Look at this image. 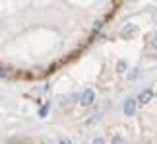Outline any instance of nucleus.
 Segmentation results:
<instances>
[{
	"label": "nucleus",
	"instance_id": "9d476101",
	"mask_svg": "<svg viewBox=\"0 0 157 144\" xmlns=\"http://www.w3.org/2000/svg\"><path fill=\"white\" fill-rule=\"evenodd\" d=\"M151 16H153V22L157 23V8H153V10H151Z\"/></svg>",
	"mask_w": 157,
	"mask_h": 144
},
{
	"label": "nucleus",
	"instance_id": "6e6552de",
	"mask_svg": "<svg viewBox=\"0 0 157 144\" xmlns=\"http://www.w3.org/2000/svg\"><path fill=\"white\" fill-rule=\"evenodd\" d=\"M111 144H124V138H122V136H113Z\"/></svg>",
	"mask_w": 157,
	"mask_h": 144
},
{
	"label": "nucleus",
	"instance_id": "7ed1b4c3",
	"mask_svg": "<svg viewBox=\"0 0 157 144\" xmlns=\"http://www.w3.org/2000/svg\"><path fill=\"white\" fill-rule=\"evenodd\" d=\"M151 99H153V92H151V90H144V92L138 95L136 101H140V103H149Z\"/></svg>",
	"mask_w": 157,
	"mask_h": 144
},
{
	"label": "nucleus",
	"instance_id": "0eeeda50",
	"mask_svg": "<svg viewBox=\"0 0 157 144\" xmlns=\"http://www.w3.org/2000/svg\"><path fill=\"white\" fill-rule=\"evenodd\" d=\"M134 31H136V27L130 23V26H126V27L122 29V35H130V33H134Z\"/></svg>",
	"mask_w": 157,
	"mask_h": 144
},
{
	"label": "nucleus",
	"instance_id": "20e7f679",
	"mask_svg": "<svg viewBox=\"0 0 157 144\" xmlns=\"http://www.w3.org/2000/svg\"><path fill=\"white\" fill-rule=\"evenodd\" d=\"M126 68H128V62H126V61H118L117 62V72H118V74H124Z\"/></svg>",
	"mask_w": 157,
	"mask_h": 144
},
{
	"label": "nucleus",
	"instance_id": "1a4fd4ad",
	"mask_svg": "<svg viewBox=\"0 0 157 144\" xmlns=\"http://www.w3.org/2000/svg\"><path fill=\"white\" fill-rule=\"evenodd\" d=\"M91 144H105V138H103V136H97V138H93Z\"/></svg>",
	"mask_w": 157,
	"mask_h": 144
},
{
	"label": "nucleus",
	"instance_id": "39448f33",
	"mask_svg": "<svg viewBox=\"0 0 157 144\" xmlns=\"http://www.w3.org/2000/svg\"><path fill=\"white\" fill-rule=\"evenodd\" d=\"M10 70H12V68H8V66H0V76H2V78H10V76H12Z\"/></svg>",
	"mask_w": 157,
	"mask_h": 144
},
{
	"label": "nucleus",
	"instance_id": "9b49d317",
	"mask_svg": "<svg viewBox=\"0 0 157 144\" xmlns=\"http://www.w3.org/2000/svg\"><path fill=\"white\" fill-rule=\"evenodd\" d=\"M151 47H153V49H157V35L151 39Z\"/></svg>",
	"mask_w": 157,
	"mask_h": 144
},
{
	"label": "nucleus",
	"instance_id": "423d86ee",
	"mask_svg": "<svg viewBox=\"0 0 157 144\" xmlns=\"http://www.w3.org/2000/svg\"><path fill=\"white\" fill-rule=\"evenodd\" d=\"M49 107H51V103H45L43 107L39 109V117H47V113H49Z\"/></svg>",
	"mask_w": 157,
	"mask_h": 144
},
{
	"label": "nucleus",
	"instance_id": "f03ea898",
	"mask_svg": "<svg viewBox=\"0 0 157 144\" xmlns=\"http://www.w3.org/2000/svg\"><path fill=\"white\" fill-rule=\"evenodd\" d=\"M134 113H136V99L128 98L124 101V115L126 117H134Z\"/></svg>",
	"mask_w": 157,
	"mask_h": 144
},
{
	"label": "nucleus",
	"instance_id": "f8f14e48",
	"mask_svg": "<svg viewBox=\"0 0 157 144\" xmlns=\"http://www.w3.org/2000/svg\"><path fill=\"white\" fill-rule=\"evenodd\" d=\"M60 144H66V140H60Z\"/></svg>",
	"mask_w": 157,
	"mask_h": 144
},
{
	"label": "nucleus",
	"instance_id": "f257e3e1",
	"mask_svg": "<svg viewBox=\"0 0 157 144\" xmlns=\"http://www.w3.org/2000/svg\"><path fill=\"white\" fill-rule=\"evenodd\" d=\"M93 99H95V92L87 88L86 92L82 94V98H80V103H82L83 107H87V105H91V103H93Z\"/></svg>",
	"mask_w": 157,
	"mask_h": 144
}]
</instances>
